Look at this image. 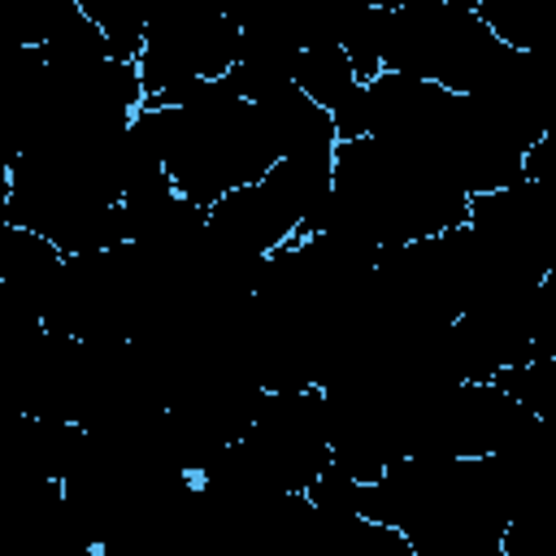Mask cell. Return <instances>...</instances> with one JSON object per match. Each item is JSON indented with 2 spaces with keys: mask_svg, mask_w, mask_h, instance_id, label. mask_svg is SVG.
<instances>
[{
  "mask_svg": "<svg viewBox=\"0 0 556 556\" xmlns=\"http://www.w3.org/2000/svg\"><path fill=\"white\" fill-rule=\"evenodd\" d=\"M473 13L504 48L556 56V0H478Z\"/></svg>",
  "mask_w": 556,
  "mask_h": 556,
  "instance_id": "5",
  "label": "cell"
},
{
  "mask_svg": "<svg viewBox=\"0 0 556 556\" xmlns=\"http://www.w3.org/2000/svg\"><path fill=\"white\" fill-rule=\"evenodd\" d=\"M109 43V56L135 61L143 48V0H74Z\"/></svg>",
  "mask_w": 556,
  "mask_h": 556,
  "instance_id": "6",
  "label": "cell"
},
{
  "mask_svg": "<svg viewBox=\"0 0 556 556\" xmlns=\"http://www.w3.org/2000/svg\"><path fill=\"white\" fill-rule=\"evenodd\" d=\"M208 230L239 256H265L295 239V217L261 182H248L208 204Z\"/></svg>",
  "mask_w": 556,
  "mask_h": 556,
  "instance_id": "4",
  "label": "cell"
},
{
  "mask_svg": "<svg viewBox=\"0 0 556 556\" xmlns=\"http://www.w3.org/2000/svg\"><path fill=\"white\" fill-rule=\"evenodd\" d=\"M469 191L434 161L391 148L374 135L334 143L330 195L300 222V235L334 230L369 248H400L460 226Z\"/></svg>",
  "mask_w": 556,
  "mask_h": 556,
  "instance_id": "1",
  "label": "cell"
},
{
  "mask_svg": "<svg viewBox=\"0 0 556 556\" xmlns=\"http://www.w3.org/2000/svg\"><path fill=\"white\" fill-rule=\"evenodd\" d=\"M4 204H9V165L0 161V217H4Z\"/></svg>",
  "mask_w": 556,
  "mask_h": 556,
  "instance_id": "7",
  "label": "cell"
},
{
  "mask_svg": "<svg viewBox=\"0 0 556 556\" xmlns=\"http://www.w3.org/2000/svg\"><path fill=\"white\" fill-rule=\"evenodd\" d=\"M291 83L330 113L334 122V139H356L365 135V122H369V96H365V83L352 74L348 65V52L339 43H313V48H300L295 61H291Z\"/></svg>",
  "mask_w": 556,
  "mask_h": 556,
  "instance_id": "3",
  "label": "cell"
},
{
  "mask_svg": "<svg viewBox=\"0 0 556 556\" xmlns=\"http://www.w3.org/2000/svg\"><path fill=\"white\" fill-rule=\"evenodd\" d=\"M365 4H374V9H387V13H391V9H400L404 0H365Z\"/></svg>",
  "mask_w": 556,
  "mask_h": 556,
  "instance_id": "8",
  "label": "cell"
},
{
  "mask_svg": "<svg viewBox=\"0 0 556 556\" xmlns=\"http://www.w3.org/2000/svg\"><path fill=\"white\" fill-rule=\"evenodd\" d=\"M508 48L482 26L473 9H452L439 0L400 4L382 26V70L430 78L447 91L473 96Z\"/></svg>",
  "mask_w": 556,
  "mask_h": 556,
  "instance_id": "2",
  "label": "cell"
}]
</instances>
